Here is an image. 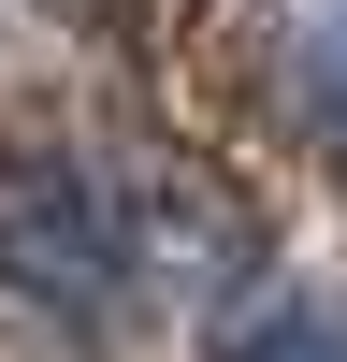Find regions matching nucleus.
<instances>
[{
	"label": "nucleus",
	"instance_id": "f257e3e1",
	"mask_svg": "<svg viewBox=\"0 0 347 362\" xmlns=\"http://www.w3.org/2000/svg\"><path fill=\"white\" fill-rule=\"evenodd\" d=\"M0 290H29L44 319H116L130 290V218L73 145H0Z\"/></svg>",
	"mask_w": 347,
	"mask_h": 362
},
{
	"label": "nucleus",
	"instance_id": "7ed1b4c3",
	"mask_svg": "<svg viewBox=\"0 0 347 362\" xmlns=\"http://www.w3.org/2000/svg\"><path fill=\"white\" fill-rule=\"evenodd\" d=\"M304 102H318V131L347 145V0H304Z\"/></svg>",
	"mask_w": 347,
	"mask_h": 362
},
{
	"label": "nucleus",
	"instance_id": "f03ea898",
	"mask_svg": "<svg viewBox=\"0 0 347 362\" xmlns=\"http://www.w3.org/2000/svg\"><path fill=\"white\" fill-rule=\"evenodd\" d=\"M217 362H347V319L304 305V290H246L217 319Z\"/></svg>",
	"mask_w": 347,
	"mask_h": 362
}]
</instances>
